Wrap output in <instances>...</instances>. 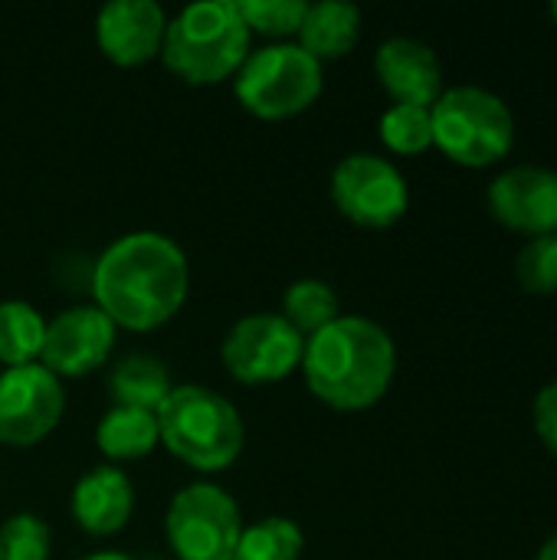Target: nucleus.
Masks as SVG:
<instances>
[{"label": "nucleus", "instance_id": "f257e3e1", "mask_svg": "<svg viewBox=\"0 0 557 560\" xmlns=\"http://www.w3.org/2000/svg\"><path fill=\"white\" fill-rule=\"evenodd\" d=\"M92 305L121 331H158L187 302V253L158 230H135L108 243L89 269Z\"/></svg>", "mask_w": 557, "mask_h": 560}, {"label": "nucleus", "instance_id": "f03ea898", "mask_svg": "<svg viewBox=\"0 0 557 560\" xmlns=\"http://www.w3.org/2000/svg\"><path fill=\"white\" fill-rule=\"evenodd\" d=\"M302 377L309 394L341 413L371 410L384 400L397 374V348L387 328L364 315H338L305 338Z\"/></svg>", "mask_w": 557, "mask_h": 560}, {"label": "nucleus", "instance_id": "7ed1b4c3", "mask_svg": "<svg viewBox=\"0 0 557 560\" xmlns=\"http://www.w3.org/2000/svg\"><path fill=\"white\" fill-rule=\"evenodd\" d=\"M250 43L236 0H200L167 20L161 62L187 85H217L240 72Z\"/></svg>", "mask_w": 557, "mask_h": 560}, {"label": "nucleus", "instance_id": "20e7f679", "mask_svg": "<svg viewBox=\"0 0 557 560\" xmlns=\"http://www.w3.org/2000/svg\"><path fill=\"white\" fill-rule=\"evenodd\" d=\"M158 430L164 450L194 472H223L246 446L240 410L204 384H174L158 407Z\"/></svg>", "mask_w": 557, "mask_h": 560}, {"label": "nucleus", "instance_id": "39448f33", "mask_svg": "<svg viewBox=\"0 0 557 560\" xmlns=\"http://www.w3.org/2000/svg\"><path fill=\"white\" fill-rule=\"evenodd\" d=\"M433 148L460 167H492L515 144L512 108L483 85H453L430 105Z\"/></svg>", "mask_w": 557, "mask_h": 560}, {"label": "nucleus", "instance_id": "423d86ee", "mask_svg": "<svg viewBox=\"0 0 557 560\" xmlns=\"http://www.w3.org/2000/svg\"><path fill=\"white\" fill-rule=\"evenodd\" d=\"M322 89V62L312 59L295 39L250 49L246 62L233 75L236 102L263 121H286L309 112L318 102Z\"/></svg>", "mask_w": 557, "mask_h": 560}, {"label": "nucleus", "instance_id": "0eeeda50", "mask_svg": "<svg viewBox=\"0 0 557 560\" xmlns=\"http://www.w3.org/2000/svg\"><path fill=\"white\" fill-rule=\"evenodd\" d=\"M243 535L236 499L217 482H190L164 512V538L177 560H233Z\"/></svg>", "mask_w": 557, "mask_h": 560}, {"label": "nucleus", "instance_id": "6e6552de", "mask_svg": "<svg viewBox=\"0 0 557 560\" xmlns=\"http://www.w3.org/2000/svg\"><path fill=\"white\" fill-rule=\"evenodd\" d=\"M302 351L305 338L279 312H253L227 331L220 361L233 381L263 387L292 377L302 368Z\"/></svg>", "mask_w": 557, "mask_h": 560}, {"label": "nucleus", "instance_id": "1a4fd4ad", "mask_svg": "<svg viewBox=\"0 0 557 560\" xmlns=\"http://www.w3.org/2000/svg\"><path fill=\"white\" fill-rule=\"evenodd\" d=\"M332 203L355 226L387 230L407 213L410 190L394 161L371 151H355L332 171Z\"/></svg>", "mask_w": 557, "mask_h": 560}, {"label": "nucleus", "instance_id": "9d476101", "mask_svg": "<svg viewBox=\"0 0 557 560\" xmlns=\"http://www.w3.org/2000/svg\"><path fill=\"white\" fill-rule=\"evenodd\" d=\"M66 413V390L39 361L0 371V446H39Z\"/></svg>", "mask_w": 557, "mask_h": 560}, {"label": "nucleus", "instance_id": "9b49d317", "mask_svg": "<svg viewBox=\"0 0 557 560\" xmlns=\"http://www.w3.org/2000/svg\"><path fill=\"white\" fill-rule=\"evenodd\" d=\"M115 338H118V328L108 322L102 308H95L92 302L72 305L46 322L39 364L59 381L85 377L108 361Z\"/></svg>", "mask_w": 557, "mask_h": 560}, {"label": "nucleus", "instance_id": "f8f14e48", "mask_svg": "<svg viewBox=\"0 0 557 560\" xmlns=\"http://www.w3.org/2000/svg\"><path fill=\"white\" fill-rule=\"evenodd\" d=\"M492 217L525 236L557 233V171L538 164H515L502 171L489 187Z\"/></svg>", "mask_w": 557, "mask_h": 560}, {"label": "nucleus", "instance_id": "ddd939ff", "mask_svg": "<svg viewBox=\"0 0 557 560\" xmlns=\"http://www.w3.org/2000/svg\"><path fill=\"white\" fill-rule=\"evenodd\" d=\"M167 13L154 0H112L95 16L98 52L121 69H138L161 56Z\"/></svg>", "mask_w": 557, "mask_h": 560}, {"label": "nucleus", "instance_id": "4468645a", "mask_svg": "<svg viewBox=\"0 0 557 560\" xmlns=\"http://www.w3.org/2000/svg\"><path fill=\"white\" fill-rule=\"evenodd\" d=\"M374 75L394 105L430 108L443 95V66L437 52L414 36H391L374 52Z\"/></svg>", "mask_w": 557, "mask_h": 560}, {"label": "nucleus", "instance_id": "2eb2a0df", "mask_svg": "<svg viewBox=\"0 0 557 560\" xmlns=\"http://www.w3.org/2000/svg\"><path fill=\"white\" fill-rule=\"evenodd\" d=\"M69 512L79 532L89 538H112L125 532L135 515V486L118 466L89 469L69 495Z\"/></svg>", "mask_w": 557, "mask_h": 560}, {"label": "nucleus", "instance_id": "dca6fc26", "mask_svg": "<svg viewBox=\"0 0 557 560\" xmlns=\"http://www.w3.org/2000/svg\"><path fill=\"white\" fill-rule=\"evenodd\" d=\"M361 39V10L345 0L309 3L295 43L318 62L348 56Z\"/></svg>", "mask_w": 557, "mask_h": 560}, {"label": "nucleus", "instance_id": "f3484780", "mask_svg": "<svg viewBox=\"0 0 557 560\" xmlns=\"http://www.w3.org/2000/svg\"><path fill=\"white\" fill-rule=\"evenodd\" d=\"M95 446L108 459V466L135 463L151 456L161 446L158 413L135 410V407H108L95 427Z\"/></svg>", "mask_w": 557, "mask_h": 560}, {"label": "nucleus", "instance_id": "a211bd4d", "mask_svg": "<svg viewBox=\"0 0 557 560\" xmlns=\"http://www.w3.org/2000/svg\"><path fill=\"white\" fill-rule=\"evenodd\" d=\"M171 390H174L171 371L154 354H141V351L128 354L108 374V394H112L115 407H135V410L158 413V407L167 400Z\"/></svg>", "mask_w": 557, "mask_h": 560}, {"label": "nucleus", "instance_id": "6ab92c4d", "mask_svg": "<svg viewBox=\"0 0 557 560\" xmlns=\"http://www.w3.org/2000/svg\"><path fill=\"white\" fill-rule=\"evenodd\" d=\"M46 338V318L20 299L0 302V371L36 364Z\"/></svg>", "mask_w": 557, "mask_h": 560}, {"label": "nucleus", "instance_id": "aec40b11", "mask_svg": "<svg viewBox=\"0 0 557 560\" xmlns=\"http://www.w3.org/2000/svg\"><path fill=\"white\" fill-rule=\"evenodd\" d=\"M279 315L302 335L312 338L315 331L328 328L338 315V295L325 279H295L286 292H282V308Z\"/></svg>", "mask_w": 557, "mask_h": 560}, {"label": "nucleus", "instance_id": "412c9836", "mask_svg": "<svg viewBox=\"0 0 557 560\" xmlns=\"http://www.w3.org/2000/svg\"><path fill=\"white\" fill-rule=\"evenodd\" d=\"M305 551V535L299 522L286 515H266L253 525H243L233 560H299Z\"/></svg>", "mask_w": 557, "mask_h": 560}, {"label": "nucleus", "instance_id": "4be33fe9", "mask_svg": "<svg viewBox=\"0 0 557 560\" xmlns=\"http://www.w3.org/2000/svg\"><path fill=\"white\" fill-rule=\"evenodd\" d=\"M236 10L250 36H266L272 43H292L305 20V0H236Z\"/></svg>", "mask_w": 557, "mask_h": 560}, {"label": "nucleus", "instance_id": "5701e85b", "mask_svg": "<svg viewBox=\"0 0 557 560\" xmlns=\"http://www.w3.org/2000/svg\"><path fill=\"white\" fill-rule=\"evenodd\" d=\"M381 141L387 151L394 154H423L427 148H433V121H430V108L420 105H391L381 115Z\"/></svg>", "mask_w": 557, "mask_h": 560}, {"label": "nucleus", "instance_id": "b1692460", "mask_svg": "<svg viewBox=\"0 0 557 560\" xmlns=\"http://www.w3.org/2000/svg\"><path fill=\"white\" fill-rule=\"evenodd\" d=\"M53 532L39 515L16 512L0 525V560H49Z\"/></svg>", "mask_w": 557, "mask_h": 560}, {"label": "nucleus", "instance_id": "393cba45", "mask_svg": "<svg viewBox=\"0 0 557 560\" xmlns=\"http://www.w3.org/2000/svg\"><path fill=\"white\" fill-rule=\"evenodd\" d=\"M515 279L532 295H555L557 292V233L535 236L522 246L515 259Z\"/></svg>", "mask_w": 557, "mask_h": 560}, {"label": "nucleus", "instance_id": "a878e982", "mask_svg": "<svg viewBox=\"0 0 557 560\" xmlns=\"http://www.w3.org/2000/svg\"><path fill=\"white\" fill-rule=\"evenodd\" d=\"M532 420H535V433L542 436L548 453L557 456V381L538 390V397L532 404Z\"/></svg>", "mask_w": 557, "mask_h": 560}, {"label": "nucleus", "instance_id": "bb28decb", "mask_svg": "<svg viewBox=\"0 0 557 560\" xmlns=\"http://www.w3.org/2000/svg\"><path fill=\"white\" fill-rule=\"evenodd\" d=\"M79 560H135L131 555H121V551H95V555H85Z\"/></svg>", "mask_w": 557, "mask_h": 560}, {"label": "nucleus", "instance_id": "cd10ccee", "mask_svg": "<svg viewBox=\"0 0 557 560\" xmlns=\"http://www.w3.org/2000/svg\"><path fill=\"white\" fill-rule=\"evenodd\" d=\"M535 560H557V535H552V538L545 541V548L538 551V558Z\"/></svg>", "mask_w": 557, "mask_h": 560}, {"label": "nucleus", "instance_id": "c85d7f7f", "mask_svg": "<svg viewBox=\"0 0 557 560\" xmlns=\"http://www.w3.org/2000/svg\"><path fill=\"white\" fill-rule=\"evenodd\" d=\"M552 16H555V23H557V3H552Z\"/></svg>", "mask_w": 557, "mask_h": 560}]
</instances>
